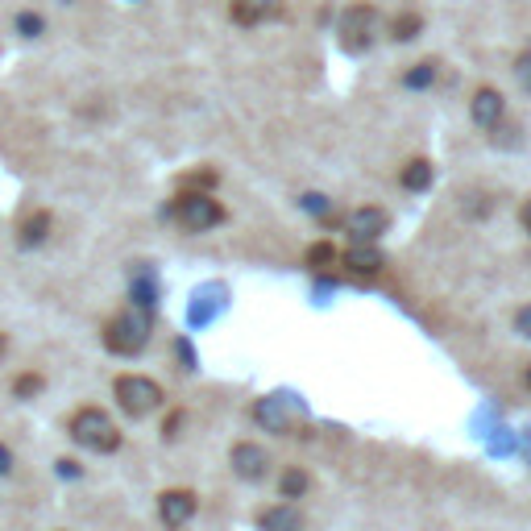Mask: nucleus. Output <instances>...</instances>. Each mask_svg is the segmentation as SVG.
I'll list each match as a JSON object with an SVG mask.
<instances>
[{"label":"nucleus","instance_id":"f257e3e1","mask_svg":"<svg viewBox=\"0 0 531 531\" xmlns=\"http://www.w3.org/2000/svg\"><path fill=\"white\" fill-rule=\"evenodd\" d=\"M150 332H154V316L146 312V307L129 303L125 312H117L113 320L104 324V345H108V353H117V357H137V353H146Z\"/></svg>","mask_w":531,"mask_h":531},{"label":"nucleus","instance_id":"f03ea898","mask_svg":"<svg viewBox=\"0 0 531 531\" xmlns=\"http://www.w3.org/2000/svg\"><path fill=\"white\" fill-rule=\"evenodd\" d=\"M71 440L88 453H117L121 449V432H117L113 419H108V411H100V407H79L71 415Z\"/></svg>","mask_w":531,"mask_h":531},{"label":"nucleus","instance_id":"7ed1b4c3","mask_svg":"<svg viewBox=\"0 0 531 531\" xmlns=\"http://www.w3.org/2000/svg\"><path fill=\"white\" fill-rule=\"evenodd\" d=\"M175 225L183 233H208L216 229L220 220H225V208H220V200L212 191H195V187H183V195H175Z\"/></svg>","mask_w":531,"mask_h":531},{"label":"nucleus","instance_id":"20e7f679","mask_svg":"<svg viewBox=\"0 0 531 531\" xmlns=\"http://www.w3.org/2000/svg\"><path fill=\"white\" fill-rule=\"evenodd\" d=\"M382 38V13L374 5H349L337 25V42L349 54H366Z\"/></svg>","mask_w":531,"mask_h":531},{"label":"nucleus","instance_id":"39448f33","mask_svg":"<svg viewBox=\"0 0 531 531\" xmlns=\"http://www.w3.org/2000/svg\"><path fill=\"white\" fill-rule=\"evenodd\" d=\"M113 395H117V407L129 415V419H146L150 411H158L162 407V386L154 382V378H146V374H121L117 382H113Z\"/></svg>","mask_w":531,"mask_h":531},{"label":"nucleus","instance_id":"423d86ee","mask_svg":"<svg viewBox=\"0 0 531 531\" xmlns=\"http://www.w3.org/2000/svg\"><path fill=\"white\" fill-rule=\"evenodd\" d=\"M254 419H258L266 432H278V436H283V432H291L299 419H303V407H299L291 395H266V399L254 403Z\"/></svg>","mask_w":531,"mask_h":531},{"label":"nucleus","instance_id":"0eeeda50","mask_svg":"<svg viewBox=\"0 0 531 531\" xmlns=\"http://www.w3.org/2000/svg\"><path fill=\"white\" fill-rule=\"evenodd\" d=\"M345 233H349V245H378L382 241V233L390 229V216L382 212V208H353V212H345Z\"/></svg>","mask_w":531,"mask_h":531},{"label":"nucleus","instance_id":"6e6552de","mask_svg":"<svg viewBox=\"0 0 531 531\" xmlns=\"http://www.w3.org/2000/svg\"><path fill=\"white\" fill-rule=\"evenodd\" d=\"M229 465H233V473L241 482H262L270 473V453L254 440H237L233 453H229Z\"/></svg>","mask_w":531,"mask_h":531},{"label":"nucleus","instance_id":"1a4fd4ad","mask_svg":"<svg viewBox=\"0 0 531 531\" xmlns=\"http://www.w3.org/2000/svg\"><path fill=\"white\" fill-rule=\"evenodd\" d=\"M195 494L191 490H162L158 494V519H162V527H171V531H179L183 523H191L195 519Z\"/></svg>","mask_w":531,"mask_h":531},{"label":"nucleus","instance_id":"9d476101","mask_svg":"<svg viewBox=\"0 0 531 531\" xmlns=\"http://www.w3.org/2000/svg\"><path fill=\"white\" fill-rule=\"evenodd\" d=\"M469 117L478 129H498L502 117H507V100H502L498 88H478L473 92V104H469Z\"/></svg>","mask_w":531,"mask_h":531},{"label":"nucleus","instance_id":"9b49d317","mask_svg":"<svg viewBox=\"0 0 531 531\" xmlns=\"http://www.w3.org/2000/svg\"><path fill=\"white\" fill-rule=\"evenodd\" d=\"M341 266H345L349 278H361V283H370V278L382 274V254H378V245H349L345 258H341Z\"/></svg>","mask_w":531,"mask_h":531},{"label":"nucleus","instance_id":"f8f14e48","mask_svg":"<svg viewBox=\"0 0 531 531\" xmlns=\"http://www.w3.org/2000/svg\"><path fill=\"white\" fill-rule=\"evenodd\" d=\"M233 21L245 25V30H254V25L262 21H274L278 13H283V0H233Z\"/></svg>","mask_w":531,"mask_h":531},{"label":"nucleus","instance_id":"ddd939ff","mask_svg":"<svg viewBox=\"0 0 531 531\" xmlns=\"http://www.w3.org/2000/svg\"><path fill=\"white\" fill-rule=\"evenodd\" d=\"M258 531H303V511L295 502H274L258 515Z\"/></svg>","mask_w":531,"mask_h":531},{"label":"nucleus","instance_id":"4468645a","mask_svg":"<svg viewBox=\"0 0 531 531\" xmlns=\"http://www.w3.org/2000/svg\"><path fill=\"white\" fill-rule=\"evenodd\" d=\"M50 237V212H30L17 225V245H25V249H34V245H42Z\"/></svg>","mask_w":531,"mask_h":531},{"label":"nucleus","instance_id":"2eb2a0df","mask_svg":"<svg viewBox=\"0 0 531 531\" xmlns=\"http://www.w3.org/2000/svg\"><path fill=\"white\" fill-rule=\"evenodd\" d=\"M307 490H312V478H307L299 465L283 469V478H278V498H283V502H299Z\"/></svg>","mask_w":531,"mask_h":531},{"label":"nucleus","instance_id":"dca6fc26","mask_svg":"<svg viewBox=\"0 0 531 531\" xmlns=\"http://www.w3.org/2000/svg\"><path fill=\"white\" fill-rule=\"evenodd\" d=\"M407 191H428L432 187V162L428 158H415L403 166V179H399Z\"/></svg>","mask_w":531,"mask_h":531},{"label":"nucleus","instance_id":"f3484780","mask_svg":"<svg viewBox=\"0 0 531 531\" xmlns=\"http://www.w3.org/2000/svg\"><path fill=\"white\" fill-rule=\"evenodd\" d=\"M419 30H424V17L411 13V9L390 21V38H395V42H411V38H419Z\"/></svg>","mask_w":531,"mask_h":531},{"label":"nucleus","instance_id":"a211bd4d","mask_svg":"<svg viewBox=\"0 0 531 531\" xmlns=\"http://www.w3.org/2000/svg\"><path fill=\"white\" fill-rule=\"evenodd\" d=\"M432 79H436V63H432V59H428V63H419V67H411V71L403 75L407 88H428Z\"/></svg>","mask_w":531,"mask_h":531},{"label":"nucleus","instance_id":"6ab92c4d","mask_svg":"<svg viewBox=\"0 0 531 531\" xmlns=\"http://www.w3.org/2000/svg\"><path fill=\"white\" fill-rule=\"evenodd\" d=\"M332 262H337V254H332V245H328V241H320V245L307 249V266H312V270H328Z\"/></svg>","mask_w":531,"mask_h":531},{"label":"nucleus","instance_id":"aec40b11","mask_svg":"<svg viewBox=\"0 0 531 531\" xmlns=\"http://www.w3.org/2000/svg\"><path fill=\"white\" fill-rule=\"evenodd\" d=\"M38 390H42V374H21V378L13 382V395H17V399H34Z\"/></svg>","mask_w":531,"mask_h":531},{"label":"nucleus","instance_id":"412c9836","mask_svg":"<svg viewBox=\"0 0 531 531\" xmlns=\"http://www.w3.org/2000/svg\"><path fill=\"white\" fill-rule=\"evenodd\" d=\"M515 83L523 92H531V50H523L519 59H515Z\"/></svg>","mask_w":531,"mask_h":531},{"label":"nucleus","instance_id":"4be33fe9","mask_svg":"<svg viewBox=\"0 0 531 531\" xmlns=\"http://www.w3.org/2000/svg\"><path fill=\"white\" fill-rule=\"evenodd\" d=\"M17 34L38 38V34H42V17H38V13H17Z\"/></svg>","mask_w":531,"mask_h":531},{"label":"nucleus","instance_id":"5701e85b","mask_svg":"<svg viewBox=\"0 0 531 531\" xmlns=\"http://www.w3.org/2000/svg\"><path fill=\"white\" fill-rule=\"evenodd\" d=\"M515 332H519V337H527V341H531V303H523L519 312H515Z\"/></svg>","mask_w":531,"mask_h":531},{"label":"nucleus","instance_id":"b1692460","mask_svg":"<svg viewBox=\"0 0 531 531\" xmlns=\"http://www.w3.org/2000/svg\"><path fill=\"white\" fill-rule=\"evenodd\" d=\"M179 424H183V415H171V419H166V440L179 436Z\"/></svg>","mask_w":531,"mask_h":531},{"label":"nucleus","instance_id":"393cba45","mask_svg":"<svg viewBox=\"0 0 531 531\" xmlns=\"http://www.w3.org/2000/svg\"><path fill=\"white\" fill-rule=\"evenodd\" d=\"M519 220H523V229L531 233V195H527V200H523V208H519Z\"/></svg>","mask_w":531,"mask_h":531},{"label":"nucleus","instance_id":"a878e982","mask_svg":"<svg viewBox=\"0 0 531 531\" xmlns=\"http://www.w3.org/2000/svg\"><path fill=\"white\" fill-rule=\"evenodd\" d=\"M9 465H13V457H9L5 444H0V473H9Z\"/></svg>","mask_w":531,"mask_h":531},{"label":"nucleus","instance_id":"bb28decb","mask_svg":"<svg viewBox=\"0 0 531 531\" xmlns=\"http://www.w3.org/2000/svg\"><path fill=\"white\" fill-rule=\"evenodd\" d=\"M523 386L531 390V361H527V366H523Z\"/></svg>","mask_w":531,"mask_h":531},{"label":"nucleus","instance_id":"cd10ccee","mask_svg":"<svg viewBox=\"0 0 531 531\" xmlns=\"http://www.w3.org/2000/svg\"><path fill=\"white\" fill-rule=\"evenodd\" d=\"M9 353V341H5V332H0V357H5Z\"/></svg>","mask_w":531,"mask_h":531}]
</instances>
